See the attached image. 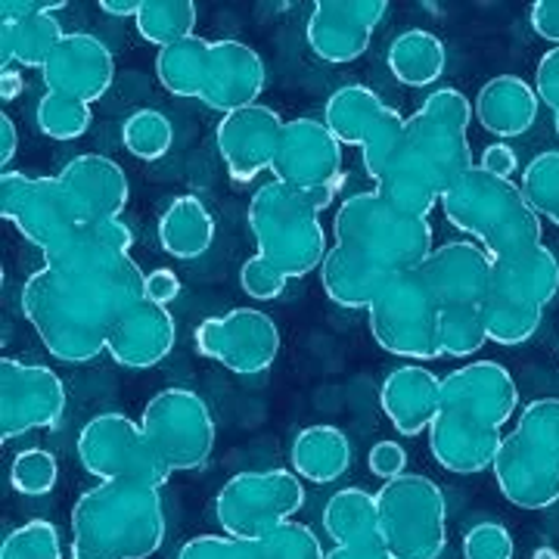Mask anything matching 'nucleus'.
<instances>
[{
	"label": "nucleus",
	"instance_id": "1",
	"mask_svg": "<svg viewBox=\"0 0 559 559\" xmlns=\"http://www.w3.org/2000/svg\"><path fill=\"white\" fill-rule=\"evenodd\" d=\"M146 299V274L131 255L62 249L22 286V314L40 345L66 364L106 352L119 320Z\"/></svg>",
	"mask_w": 559,
	"mask_h": 559
},
{
	"label": "nucleus",
	"instance_id": "2",
	"mask_svg": "<svg viewBox=\"0 0 559 559\" xmlns=\"http://www.w3.org/2000/svg\"><path fill=\"white\" fill-rule=\"evenodd\" d=\"M473 119V103L463 91L436 87L407 119L399 159L373 190L401 212L429 218V212L441 205L444 190L476 165L466 138Z\"/></svg>",
	"mask_w": 559,
	"mask_h": 559
},
{
	"label": "nucleus",
	"instance_id": "3",
	"mask_svg": "<svg viewBox=\"0 0 559 559\" xmlns=\"http://www.w3.org/2000/svg\"><path fill=\"white\" fill-rule=\"evenodd\" d=\"M520 411V385L498 360H469L441 377L439 414L429 426V451L441 469L476 476L495 466L500 429Z\"/></svg>",
	"mask_w": 559,
	"mask_h": 559
},
{
	"label": "nucleus",
	"instance_id": "4",
	"mask_svg": "<svg viewBox=\"0 0 559 559\" xmlns=\"http://www.w3.org/2000/svg\"><path fill=\"white\" fill-rule=\"evenodd\" d=\"M162 540V488L150 481H100L72 507V559H150Z\"/></svg>",
	"mask_w": 559,
	"mask_h": 559
},
{
	"label": "nucleus",
	"instance_id": "5",
	"mask_svg": "<svg viewBox=\"0 0 559 559\" xmlns=\"http://www.w3.org/2000/svg\"><path fill=\"white\" fill-rule=\"evenodd\" d=\"M336 249L380 280L417 271L436 249L429 218L401 212L377 190L355 193L333 215Z\"/></svg>",
	"mask_w": 559,
	"mask_h": 559
},
{
	"label": "nucleus",
	"instance_id": "6",
	"mask_svg": "<svg viewBox=\"0 0 559 559\" xmlns=\"http://www.w3.org/2000/svg\"><path fill=\"white\" fill-rule=\"evenodd\" d=\"M441 212L460 234L479 242L491 259H503L528 246H540V237H544L538 212L525 202L520 183L495 178L481 171L479 165L463 171L444 190Z\"/></svg>",
	"mask_w": 559,
	"mask_h": 559
},
{
	"label": "nucleus",
	"instance_id": "7",
	"mask_svg": "<svg viewBox=\"0 0 559 559\" xmlns=\"http://www.w3.org/2000/svg\"><path fill=\"white\" fill-rule=\"evenodd\" d=\"M333 200L336 190L301 193L280 180L261 183L249 202V230L261 259L271 261L289 280L320 271L330 252L320 212L330 209Z\"/></svg>",
	"mask_w": 559,
	"mask_h": 559
},
{
	"label": "nucleus",
	"instance_id": "8",
	"mask_svg": "<svg viewBox=\"0 0 559 559\" xmlns=\"http://www.w3.org/2000/svg\"><path fill=\"white\" fill-rule=\"evenodd\" d=\"M491 473L500 495L520 510L559 503V399L522 407L516 429L500 441Z\"/></svg>",
	"mask_w": 559,
	"mask_h": 559
},
{
	"label": "nucleus",
	"instance_id": "9",
	"mask_svg": "<svg viewBox=\"0 0 559 559\" xmlns=\"http://www.w3.org/2000/svg\"><path fill=\"white\" fill-rule=\"evenodd\" d=\"M559 296V261L540 242L495 259L491 286L481 301L488 342L522 345L538 333L544 308Z\"/></svg>",
	"mask_w": 559,
	"mask_h": 559
},
{
	"label": "nucleus",
	"instance_id": "10",
	"mask_svg": "<svg viewBox=\"0 0 559 559\" xmlns=\"http://www.w3.org/2000/svg\"><path fill=\"white\" fill-rule=\"evenodd\" d=\"M380 535L392 559H439L448 547V503L436 481L404 473L377 491Z\"/></svg>",
	"mask_w": 559,
	"mask_h": 559
},
{
	"label": "nucleus",
	"instance_id": "11",
	"mask_svg": "<svg viewBox=\"0 0 559 559\" xmlns=\"http://www.w3.org/2000/svg\"><path fill=\"white\" fill-rule=\"evenodd\" d=\"M370 333L389 355L407 360L444 358L439 333L441 308L432 299L419 271H407L385 283L380 296L367 308Z\"/></svg>",
	"mask_w": 559,
	"mask_h": 559
},
{
	"label": "nucleus",
	"instance_id": "12",
	"mask_svg": "<svg viewBox=\"0 0 559 559\" xmlns=\"http://www.w3.org/2000/svg\"><path fill=\"white\" fill-rule=\"evenodd\" d=\"M305 507V485L289 469H246L221 485L215 520L230 538H264Z\"/></svg>",
	"mask_w": 559,
	"mask_h": 559
},
{
	"label": "nucleus",
	"instance_id": "13",
	"mask_svg": "<svg viewBox=\"0 0 559 559\" xmlns=\"http://www.w3.org/2000/svg\"><path fill=\"white\" fill-rule=\"evenodd\" d=\"M323 121L340 143L360 146L364 168L373 183H380L392 171L404 146L407 119L382 100L377 91L364 84H345L323 106Z\"/></svg>",
	"mask_w": 559,
	"mask_h": 559
},
{
	"label": "nucleus",
	"instance_id": "14",
	"mask_svg": "<svg viewBox=\"0 0 559 559\" xmlns=\"http://www.w3.org/2000/svg\"><path fill=\"white\" fill-rule=\"evenodd\" d=\"M140 426L168 473L202 469L215 451V419L202 395L190 389H162L146 401Z\"/></svg>",
	"mask_w": 559,
	"mask_h": 559
},
{
	"label": "nucleus",
	"instance_id": "15",
	"mask_svg": "<svg viewBox=\"0 0 559 559\" xmlns=\"http://www.w3.org/2000/svg\"><path fill=\"white\" fill-rule=\"evenodd\" d=\"M0 218L10 221L44 259L60 255L81 227L79 212L60 178H32L25 171L0 175Z\"/></svg>",
	"mask_w": 559,
	"mask_h": 559
},
{
	"label": "nucleus",
	"instance_id": "16",
	"mask_svg": "<svg viewBox=\"0 0 559 559\" xmlns=\"http://www.w3.org/2000/svg\"><path fill=\"white\" fill-rule=\"evenodd\" d=\"M79 460L84 473L100 481H150L162 488L171 473L162 466L143 426L128 414H100L94 417L79 436Z\"/></svg>",
	"mask_w": 559,
	"mask_h": 559
},
{
	"label": "nucleus",
	"instance_id": "17",
	"mask_svg": "<svg viewBox=\"0 0 559 559\" xmlns=\"http://www.w3.org/2000/svg\"><path fill=\"white\" fill-rule=\"evenodd\" d=\"M197 352L218 360L230 373H264L280 355V330L259 308H234L224 318H209L197 326Z\"/></svg>",
	"mask_w": 559,
	"mask_h": 559
},
{
	"label": "nucleus",
	"instance_id": "18",
	"mask_svg": "<svg viewBox=\"0 0 559 559\" xmlns=\"http://www.w3.org/2000/svg\"><path fill=\"white\" fill-rule=\"evenodd\" d=\"M66 414L62 380L40 364L16 358L0 360V441H13L53 429Z\"/></svg>",
	"mask_w": 559,
	"mask_h": 559
},
{
	"label": "nucleus",
	"instance_id": "19",
	"mask_svg": "<svg viewBox=\"0 0 559 559\" xmlns=\"http://www.w3.org/2000/svg\"><path fill=\"white\" fill-rule=\"evenodd\" d=\"M342 143L323 119H293L283 124L277 153H274V180L301 190V193H340Z\"/></svg>",
	"mask_w": 559,
	"mask_h": 559
},
{
	"label": "nucleus",
	"instance_id": "20",
	"mask_svg": "<svg viewBox=\"0 0 559 559\" xmlns=\"http://www.w3.org/2000/svg\"><path fill=\"white\" fill-rule=\"evenodd\" d=\"M385 0H318L311 7L305 38L320 62L348 66L367 53L370 38L385 20Z\"/></svg>",
	"mask_w": 559,
	"mask_h": 559
},
{
	"label": "nucleus",
	"instance_id": "21",
	"mask_svg": "<svg viewBox=\"0 0 559 559\" xmlns=\"http://www.w3.org/2000/svg\"><path fill=\"white\" fill-rule=\"evenodd\" d=\"M495 259L473 240H454L436 246L419 264V277L429 286L439 308H481L491 286Z\"/></svg>",
	"mask_w": 559,
	"mask_h": 559
},
{
	"label": "nucleus",
	"instance_id": "22",
	"mask_svg": "<svg viewBox=\"0 0 559 559\" xmlns=\"http://www.w3.org/2000/svg\"><path fill=\"white\" fill-rule=\"evenodd\" d=\"M40 79L50 94H62V97L81 103H97L112 87L116 60H112V50L100 38L72 32L50 53L47 66L40 69Z\"/></svg>",
	"mask_w": 559,
	"mask_h": 559
},
{
	"label": "nucleus",
	"instance_id": "23",
	"mask_svg": "<svg viewBox=\"0 0 559 559\" xmlns=\"http://www.w3.org/2000/svg\"><path fill=\"white\" fill-rule=\"evenodd\" d=\"M283 124L286 121L280 119L271 106H261V103L237 109L218 121L215 138H218V153L227 165L230 180L249 183L274 165Z\"/></svg>",
	"mask_w": 559,
	"mask_h": 559
},
{
	"label": "nucleus",
	"instance_id": "24",
	"mask_svg": "<svg viewBox=\"0 0 559 559\" xmlns=\"http://www.w3.org/2000/svg\"><path fill=\"white\" fill-rule=\"evenodd\" d=\"M264 91V62L261 57L237 38H221L209 44L205 72H202L200 103L215 112H237L255 106Z\"/></svg>",
	"mask_w": 559,
	"mask_h": 559
},
{
	"label": "nucleus",
	"instance_id": "25",
	"mask_svg": "<svg viewBox=\"0 0 559 559\" xmlns=\"http://www.w3.org/2000/svg\"><path fill=\"white\" fill-rule=\"evenodd\" d=\"M57 178L75 205L81 224L121 218L131 190L119 162L106 159L100 153H81L62 165Z\"/></svg>",
	"mask_w": 559,
	"mask_h": 559
},
{
	"label": "nucleus",
	"instance_id": "26",
	"mask_svg": "<svg viewBox=\"0 0 559 559\" xmlns=\"http://www.w3.org/2000/svg\"><path fill=\"white\" fill-rule=\"evenodd\" d=\"M175 340L178 326L171 311L165 305L143 299L119 320L109 336L106 355L128 370H150L171 355Z\"/></svg>",
	"mask_w": 559,
	"mask_h": 559
},
{
	"label": "nucleus",
	"instance_id": "27",
	"mask_svg": "<svg viewBox=\"0 0 559 559\" xmlns=\"http://www.w3.org/2000/svg\"><path fill=\"white\" fill-rule=\"evenodd\" d=\"M439 401L441 380L423 364H401L382 380V414L395 426V432L407 439L429 432L432 419L439 414Z\"/></svg>",
	"mask_w": 559,
	"mask_h": 559
},
{
	"label": "nucleus",
	"instance_id": "28",
	"mask_svg": "<svg viewBox=\"0 0 559 559\" xmlns=\"http://www.w3.org/2000/svg\"><path fill=\"white\" fill-rule=\"evenodd\" d=\"M479 124L495 138H522L538 121V91L520 75H498L485 81L473 106Z\"/></svg>",
	"mask_w": 559,
	"mask_h": 559
},
{
	"label": "nucleus",
	"instance_id": "29",
	"mask_svg": "<svg viewBox=\"0 0 559 559\" xmlns=\"http://www.w3.org/2000/svg\"><path fill=\"white\" fill-rule=\"evenodd\" d=\"M293 469L296 476L311 485H330V481L342 479L352 466V441L342 432L340 426H308L301 429L296 441H293Z\"/></svg>",
	"mask_w": 559,
	"mask_h": 559
},
{
	"label": "nucleus",
	"instance_id": "30",
	"mask_svg": "<svg viewBox=\"0 0 559 559\" xmlns=\"http://www.w3.org/2000/svg\"><path fill=\"white\" fill-rule=\"evenodd\" d=\"M162 252L178 261L202 259L215 242V218L200 197H178L159 218Z\"/></svg>",
	"mask_w": 559,
	"mask_h": 559
},
{
	"label": "nucleus",
	"instance_id": "31",
	"mask_svg": "<svg viewBox=\"0 0 559 559\" xmlns=\"http://www.w3.org/2000/svg\"><path fill=\"white\" fill-rule=\"evenodd\" d=\"M62 38L66 32L53 13L0 22V69H13V62L25 69H44Z\"/></svg>",
	"mask_w": 559,
	"mask_h": 559
},
{
	"label": "nucleus",
	"instance_id": "32",
	"mask_svg": "<svg viewBox=\"0 0 559 559\" xmlns=\"http://www.w3.org/2000/svg\"><path fill=\"white\" fill-rule=\"evenodd\" d=\"M389 72L395 81L407 84V87H429L441 79L444 62H448V50L441 44L439 35L426 32V28H407L389 47Z\"/></svg>",
	"mask_w": 559,
	"mask_h": 559
},
{
	"label": "nucleus",
	"instance_id": "33",
	"mask_svg": "<svg viewBox=\"0 0 559 559\" xmlns=\"http://www.w3.org/2000/svg\"><path fill=\"white\" fill-rule=\"evenodd\" d=\"M385 283L389 280H380L377 274L364 271L358 261L342 255L336 246L326 252V259L320 264V286H323L326 299L336 301L340 308H348V311H367L385 289Z\"/></svg>",
	"mask_w": 559,
	"mask_h": 559
},
{
	"label": "nucleus",
	"instance_id": "34",
	"mask_svg": "<svg viewBox=\"0 0 559 559\" xmlns=\"http://www.w3.org/2000/svg\"><path fill=\"white\" fill-rule=\"evenodd\" d=\"M323 528L336 544L377 538L380 535L377 495H370L364 488H342V491H336L333 498L326 500Z\"/></svg>",
	"mask_w": 559,
	"mask_h": 559
},
{
	"label": "nucleus",
	"instance_id": "35",
	"mask_svg": "<svg viewBox=\"0 0 559 559\" xmlns=\"http://www.w3.org/2000/svg\"><path fill=\"white\" fill-rule=\"evenodd\" d=\"M209 44H212V40L193 35V38H183L178 40V44L159 50V57H156V79L162 81V87H165L168 94L200 100Z\"/></svg>",
	"mask_w": 559,
	"mask_h": 559
},
{
	"label": "nucleus",
	"instance_id": "36",
	"mask_svg": "<svg viewBox=\"0 0 559 559\" xmlns=\"http://www.w3.org/2000/svg\"><path fill=\"white\" fill-rule=\"evenodd\" d=\"M197 3L193 0H143L138 13V32L159 50L197 35Z\"/></svg>",
	"mask_w": 559,
	"mask_h": 559
},
{
	"label": "nucleus",
	"instance_id": "37",
	"mask_svg": "<svg viewBox=\"0 0 559 559\" xmlns=\"http://www.w3.org/2000/svg\"><path fill=\"white\" fill-rule=\"evenodd\" d=\"M121 140L124 150L140 162L162 159L171 143H175V128L165 112L159 109H138L134 116H128L121 124Z\"/></svg>",
	"mask_w": 559,
	"mask_h": 559
},
{
	"label": "nucleus",
	"instance_id": "38",
	"mask_svg": "<svg viewBox=\"0 0 559 559\" xmlns=\"http://www.w3.org/2000/svg\"><path fill=\"white\" fill-rule=\"evenodd\" d=\"M91 121H94L91 103L72 100V97H62V94L44 91V97L35 106V124H38L40 134L50 140L84 138Z\"/></svg>",
	"mask_w": 559,
	"mask_h": 559
},
{
	"label": "nucleus",
	"instance_id": "39",
	"mask_svg": "<svg viewBox=\"0 0 559 559\" xmlns=\"http://www.w3.org/2000/svg\"><path fill=\"white\" fill-rule=\"evenodd\" d=\"M520 190L538 218L554 221L559 227V150L538 153L525 165Z\"/></svg>",
	"mask_w": 559,
	"mask_h": 559
},
{
	"label": "nucleus",
	"instance_id": "40",
	"mask_svg": "<svg viewBox=\"0 0 559 559\" xmlns=\"http://www.w3.org/2000/svg\"><path fill=\"white\" fill-rule=\"evenodd\" d=\"M441 348L448 358H473L488 342L481 308H444L439 318Z\"/></svg>",
	"mask_w": 559,
	"mask_h": 559
},
{
	"label": "nucleus",
	"instance_id": "41",
	"mask_svg": "<svg viewBox=\"0 0 559 559\" xmlns=\"http://www.w3.org/2000/svg\"><path fill=\"white\" fill-rule=\"evenodd\" d=\"M57 479H60V463H57V457L50 451L28 448V451H20L13 457L10 485H13V491H20L25 498L50 495L57 488Z\"/></svg>",
	"mask_w": 559,
	"mask_h": 559
},
{
	"label": "nucleus",
	"instance_id": "42",
	"mask_svg": "<svg viewBox=\"0 0 559 559\" xmlns=\"http://www.w3.org/2000/svg\"><path fill=\"white\" fill-rule=\"evenodd\" d=\"M0 559H62L57 525L47 520H32L13 528L0 544Z\"/></svg>",
	"mask_w": 559,
	"mask_h": 559
},
{
	"label": "nucleus",
	"instance_id": "43",
	"mask_svg": "<svg viewBox=\"0 0 559 559\" xmlns=\"http://www.w3.org/2000/svg\"><path fill=\"white\" fill-rule=\"evenodd\" d=\"M178 559H271L261 538H230V535H200L187 540Z\"/></svg>",
	"mask_w": 559,
	"mask_h": 559
},
{
	"label": "nucleus",
	"instance_id": "44",
	"mask_svg": "<svg viewBox=\"0 0 559 559\" xmlns=\"http://www.w3.org/2000/svg\"><path fill=\"white\" fill-rule=\"evenodd\" d=\"M264 547H267V557L271 559H323V547L320 538L301 522L289 520L277 525L274 532L264 535Z\"/></svg>",
	"mask_w": 559,
	"mask_h": 559
},
{
	"label": "nucleus",
	"instance_id": "45",
	"mask_svg": "<svg viewBox=\"0 0 559 559\" xmlns=\"http://www.w3.org/2000/svg\"><path fill=\"white\" fill-rule=\"evenodd\" d=\"M516 544L507 525L479 522L463 535V559H513Z\"/></svg>",
	"mask_w": 559,
	"mask_h": 559
},
{
	"label": "nucleus",
	"instance_id": "46",
	"mask_svg": "<svg viewBox=\"0 0 559 559\" xmlns=\"http://www.w3.org/2000/svg\"><path fill=\"white\" fill-rule=\"evenodd\" d=\"M286 283H289V277H286L283 271H277V267H274L267 259H261L259 252L242 264L240 286H242V293H246V296H252V299H259V301L280 299V296H283V289H286Z\"/></svg>",
	"mask_w": 559,
	"mask_h": 559
},
{
	"label": "nucleus",
	"instance_id": "47",
	"mask_svg": "<svg viewBox=\"0 0 559 559\" xmlns=\"http://www.w3.org/2000/svg\"><path fill=\"white\" fill-rule=\"evenodd\" d=\"M367 466H370V473L382 481H392L404 476V466H407V451L401 448L399 441L385 439L377 441L373 448H370V454H367Z\"/></svg>",
	"mask_w": 559,
	"mask_h": 559
},
{
	"label": "nucleus",
	"instance_id": "48",
	"mask_svg": "<svg viewBox=\"0 0 559 559\" xmlns=\"http://www.w3.org/2000/svg\"><path fill=\"white\" fill-rule=\"evenodd\" d=\"M535 91L540 103L554 112V128L559 134V47L547 50L538 62V75H535Z\"/></svg>",
	"mask_w": 559,
	"mask_h": 559
},
{
	"label": "nucleus",
	"instance_id": "49",
	"mask_svg": "<svg viewBox=\"0 0 559 559\" xmlns=\"http://www.w3.org/2000/svg\"><path fill=\"white\" fill-rule=\"evenodd\" d=\"M481 171H488V175H495V178H507L513 180L516 175V168H520V159H516V153H513V146L510 143H491V146H485V153H481V159L476 162Z\"/></svg>",
	"mask_w": 559,
	"mask_h": 559
},
{
	"label": "nucleus",
	"instance_id": "50",
	"mask_svg": "<svg viewBox=\"0 0 559 559\" xmlns=\"http://www.w3.org/2000/svg\"><path fill=\"white\" fill-rule=\"evenodd\" d=\"M57 10H66V0H3L0 22L28 20V16H44V13L57 16Z\"/></svg>",
	"mask_w": 559,
	"mask_h": 559
},
{
	"label": "nucleus",
	"instance_id": "51",
	"mask_svg": "<svg viewBox=\"0 0 559 559\" xmlns=\"http://www.w3.org/2000/svg\"><path fill=\"white\" fill-rule=\"evenodd\" d=\"M532 28L538 38L559 47V0H535L532 3Z\"/></svg>",
	"mask_w": 559,
	"mask_h": 559
},
{
	"label": "nucleus",
	"instance_id": "52",
	"mask_svg": "<svg viewBox=\"0 0 559 559\" xmlns=\"http://www.w3.org/2000/svg\"><path fill=\"white\" fill-rule=\"evenodd\" d=\"M323 559H392V554L385 550L382 535L364 540H348V544H336Z\"/></svg>",
	"mask_w": 559,
	"mask_h": 559
},
{
	"label": "nucleus",
	"instance_id": "53",
	"mask_svg": "<svg viewBox=\"0 0 559 559\" xmlns=\"http://www.w3.org/2000/svg\"><path fill=\"white\" fill-rule=\"evenodd\" d=\"M180 296V277L168 267H159L153 274H146V299L156 301V305H171Z\"/></svg>",
	"mask_w": 559,
	"mask_h": 559
},
{
	"label": "nucleus",
	"instance_id": "54",
	"mask_svg": "<svg viewBox=\"0 0 559 559\" xmlns=\"http://www.w3.org/2000/svg\"><path fill=\"white\" fill-rule=\"evenodd\" d=\"M16 146H20V131H16L13 119L3 112L0 116V165H3V171H10V162L16 156Z\"/></svg>",
	"mask_w": 559,
	"mask_h": 559
},
{
	"label": "nucleus",
	"instance_id": "55",
	"mask_svg": "<svg viewBox=\"0 0 559 559\" xmlns=\"http://www.w3.org/2000/svg\"><path fill=\"white\" fill-rule=\"evenodd\" d=\"M140 3L143 0H100V10L109 16H134L138 20Z\"/></svg>",
	"mask_w": 559,
	"mask_h": 559
},
{
	"label": "nucleus",
	"instance_id": "56",
	"mask_svg": "<svg viewBox=\"0 0 559 559\" xmlns=\"http://www.w3.org/2000/svg\"><path fill=\"white\" fill-rule=\"evenodd\" d=\"M20 94H22L20 72H13V69H0V97H3V100H16Z\"/></svg>",
	"mask_w": 559,
	"mask_h": 559
},
{
	"label": "nucleus",
	"instance_id": "57",
	"mask_svg": "<svg viewBox=\"0 0 559 559\" xmlns=\"http://www.w3.org/2000/svg\"><path fill=\"white\" fill-rule=\"evenodd\" d=\"M69 559H72V557H69Z\"/></svg>",
	"mask_w": 559,
	"mask_h": 559
},
{
	"label": "nucleus",
	"instance_id": "58",
	"mask_svg": "<svg viewBox=\"0 0 559 559\" xmlns=\"http://www.w3.org/2000/svg\"><path fill=\"white\" fill-rule=\"evenodd\" d=\"M175 559H178V557H175Z\"/></svg>",
	"mask_w": 559,
	"mask_h": 559
}]
</instances>
